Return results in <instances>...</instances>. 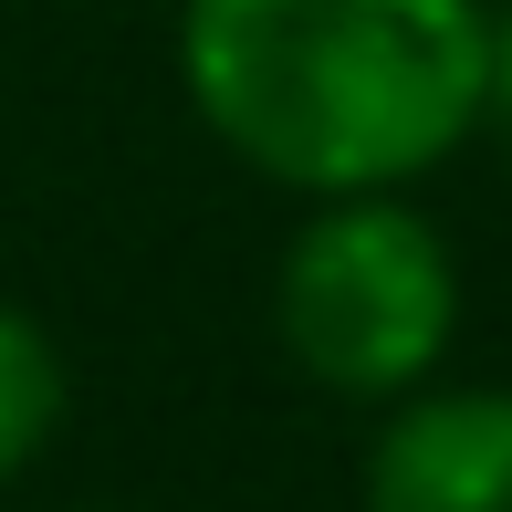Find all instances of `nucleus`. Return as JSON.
Returning <instances> with one entry per match:
<instances>
[{
  "instance_id": "1",
  "label": "nucleus",
  "mask_w": 512,
  "mask_h": 512,
  "mask_svg": "<svg viewBox=\"0 0 512 512\" xmlns=\"http://www.w3.org/2000/svg\"><path fill=\"white\" fill-rule=\"evenodd\" d=\"M481 0H189L178 84L251 178L293 199L408 189L481 136Z\"/></svg>"
},
{
  "instance_id": "2",
  "label": "nucleus",
  "mask_w": 512,
  "mask_h": 512,
  "mask_svg": "<svg viewBox=\"0 0 512 512\" xmlns=\"http://www.w3.org/2000/svg\"><path fill=\"white\" fill-rule=\"evenodd\" d=\"M272 335L324 398H408L460 335V262L408 189L314 199L272 262Z\"/></svg>"
},
{
  "instance_id": "3",
  "label": "nucleus",
  "mask_w": 512,
  "mask_h": 512,
  "mask_svg": "<svg viewBox=\"0 0 512 512\" xmlns=\"http://www.w3.org/2000/svg\"><path fill=\"white\" fill-rule=\"evenodd\" d=\"M356 502L366 512H512V387H408V398H387Z\"/></svg>"
},
{
  "instance_id": "4",
  "label": "nucleus",
  "mask_w": 512,
  "mask_h": 512,
  "mask_svg": "<svg viewBox=\"0 0 512 512\" xmlns=\"http://www.w3.org/2000/svg\"><path fill=\"white\" fill-rule=\"evenodd\" d=\"M63 398H74V387H63V345L42 335L21 304H0V492L53 450Z\"/></svg>"
},
{
  "instance_id": "5",
  "label": "nucleus",
  "mask_w": 512,
  "mask_h": 512,
  "mask_svg": "<svg viewBox=\"0 0 512 512\" xmlns=\"http://www.w3.org/2000/svg\"><path fill=\"white\" fill-rule=\"evenodd\" d=\"M481 136L512 168V11H492V63H481Z\"/></svg>"
}]
</instances>
